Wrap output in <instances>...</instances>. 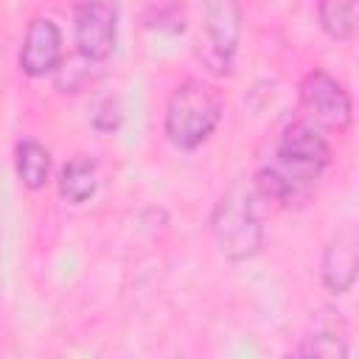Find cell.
I'll use <instances>...</instances> for the list:
<instances>
[{
  "instance_id": "6da1fadb",
  "label": "cell",
  "mask_w": 359,
  "mask_h": 359,
  "mask_svg": "<svg viewBox=\"0 0 359 359\" xmlns=\"http://www.w3.org/2000/svg\"><path fill=\"white\" fill-rule=\"evenodd\" d=\"M328 163L331 146L323 129L300 115L280 129L272 151L258 163L252 185L258 188L264 202L300 208L317 188Z\"/></svg>"
},
{
  "instance_id": "7a4b0ae2",
  "label": "cell",
  "mask_w": 359,
  "mask_h": 359,
  "mask_svg": "<svg viewBox=\"0 0 359 359\" xmlns=\"http://www.w3.org/2000/svg\"><path fill=\"white\" fill-rule=\"evenodd\" d=\"M264 196L247 180H236L210 210V236L227 261H250L264 247Z\"/></svg>"
},
{
  "instance_id": "3957f363",
  "label": "cell",
  "mask_w": 359,
  "mask_h": 359,
  "mask_svg": "<svg viewBox=\"0 0 359 359\" xmlns=\"http://www.w3.org/2000/svg\"><path fill=\"white\" fill-rule=\"evenodd\" d=\"M222 115L224 98L219 87H213L205 79H185L171 90L165 101V140L180 151H194L216 132Z\"/></svg>"
},
{
  "instance_id": "277c9868",
  "label": "cell",
  "mask_w": 359,
  "mask_h": 359,
  "mask_svg": "<svg viewBox=\"0 0 359 359\" xmlns=\"http://www.w3.org/2000/svg\"><path fill=\"white\" fill-rule=\"evenodd\" d=\"M297 95H300V109L306 121H311L320 129H331L337 135L348 132L351 118H353L351 93L328 70L323 67L309 70L297 87Z\"/></svg>"
},
{
  "instance_id": "5b68a950",
  "label": "cell",
  "mask_w": 359,
  "mask_h": 359,
  "mask_svg": "<svg viewBox=\"0 0 359 359\" xmlns=\"http://www.w3.org/2000/svg\"><path fill=\"white\" fill-rule=\"evenodd\" d=\"M76 50L87 62H104L115 50L118 39V11L109 0H81L73 14Z\"/></svg>"
},
{
  "instance_id": "8992f818",
  "label": "cell",
  "mask_w": 359,
  "mask_h": 359,
  "mask_svg": "<svg viewBox=\"0 0 359 359\" xmlns=\"http://www.w3.org/2000/svg\"><path fill=\"white\" fill-rule=\"evenodd\" d=\"M20 70L28 79L53 73L62 62V31L50 17H34L20 45Z\"/></svg>"
},
{
  "instance_id": "52a82bcc",
  "label": "cell",
  "mask_w": 359,
  "mask_h": 359,
  "mask_svg": "<svg viewBox=\"0 0 359 359\" xmlns=\"http://www.w3.org/2000/svg\"><path fill=\"white\" fill-rule=\"evenodd\" d=\"M205 36L213 59L227 67L241 36V6L238 0H202Z\"/></svg>"
},
{
  "instance_id": "ba28073f",
  "label": "cell",
  "mask_w": 359,
  "mask_h": 359,
  "mask_svg": "<svg viewBox=\"0 0 359 359\" xmlns=\"http://www.w3.org/2000/svg\"><path fill=\"white\" fill-rule=\"evenodd\" d=\"M320 278L331 294H345L356 283V227L348 224L331 236L320 258Z\"/></svg>"
},
{
  "instance_id": "9c48e42d",
  "label": "cell",
  "mask_w": 359,
  "mask_h": 359,
  "mask_svg": "<svg viewBox=\"0 0 359 359\" xmlns=\"http://www.w3.org/2000/svg\"><path fill=\"white\" fill-rule=\"evenodd\" d=\"M98 188V163L87 154L67 160L59 171V194L70 205L87 202Z\"/></svg>"
},
{
  "instance_id": "30bf717a",
  "label": "cell",
  "mask_w": 359,
  "mask_h": 359,
  "mask_svg": "<svg viewBox=\"0 0 359 359\" xmlns=\"http://www.w3.org/2000/svg\"><path fill=\"white\" fill-rule=\"evenodd\" d=\"M14 168L28 191H42L50 180V151L39 140L22 137L14 146Z\"/></svg>"
},
{
  "instance_id": "8fae6325",
  "label": "cell",
  "mask_w": 359,
  "mask_h": 359,
  "mask_svg": "<svg viewBox=\"0 0 359 359\" xmlns=\"http://www.w3.org/2000/svg\"><path fill=\"white\" fill-rule=\"evenodd\" d=\"M317 17L331 39L348 42L356 34L359 0H317Z\"/></svg>"
},
{
  "instance_id": "7c38bea8",
  "label": "cell",
  "mask_w": 359,
  "mask_h": 359,
  "mask_svg": "<svg viewBox=\"0 0 359 359\" xmlns=\"http://www.w3.org/2000/svg\"><path fill=\"white\" fill-rule=\"evenodd\" d=\"M294 353H300V356H328V359L337 356V359H342L351 351H348V339L334 325H320V328H314V334L303 337V342L297 345Z\"/></svg>"
},
{
  "instance_id": "4fadbf2b",
  "label": "cell",
  "mask_w": 359,
  "mask_h": 359,
  "mask_svg": "<svg viewBox=\"0 0 359 359\" xmlns=\"http://www.w3.org/2000/svg\"><path fill=\"white\" fill-rule=\"evenodd\" d=\"M118 123H121V107H118V101L115 98H104L98 104V109L93 112V126L98 132H115Z\"/></svg>"
}]
</instances>
